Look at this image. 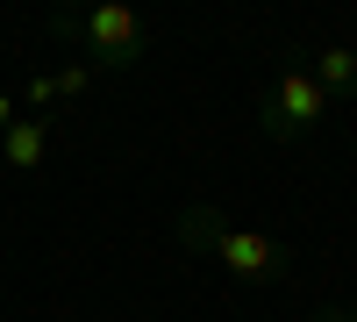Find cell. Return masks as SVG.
I'll return each instance as SVG.
<instances>
[{"mask_svg": "<svg viewBox=\"0 0 357 322\" xmlns=\"http://www.w3.org/2000/svg\"><path fill=\"white\" fill-rule=\"evenodd\" d=\"M50 143H57V115H15V122L0 129V158L15 172H43Z\"/></svg>", "mask_w": 357, "mask_h": 322, "instance_id": "cell-4", "label": "cell"}, {"mask_svg": "<svg viewBox=\"0 0 357 322\" xmlns=\"http://www.w3.org/2000/svg\"><path fill=\"white\" fill-rule=\"evenodd\" d=\"M307 72H314V86H321L329 101H336V94H357V50H350V43L314 50V65H307Z\"/></svg>", "mask_w": 357, "mask_h": 322, "instance_id": "cell-5", "label": "cell"}, {"mask_svg": "<svg viewBox=\"0 0 357 322\" xmlns=\"http://www.w3.org/2000/svg\"><path fill=\"white\" fill-rule=\"evenodd\" d=\"M329 108L336 101L314 86L307 65H286V72L264 79V94H257V129L272 136V143H301V136H314L321 122H329Z\"/></svg>", "mask_w": 357, "mask_h": 322, "instance_id": "cell-3", "label": "cell"}, {"mask_svg": "<svg viewBox=\"0 0 357 322\" xmlns=\"http://www.w3.org/2000/svg\"><path fill=\"white\" fill-rule=\"evenodd\" d=\"M8 122H15V101H8V94H0V129H8Z\"/></svg>", "mask_w": 357, "mask_h": 322, "instance_id": "cell-8", "label": "cell"}, {"mask_svg": "<svg viewBox=\"0 0 357 322\" xmlns=\"http://www.w3.org/2000/svg\"><path fill=\"white\" fill-rule=\"evenodd\" d=\"M321 322H357V308H329V315H321Z\"/></svg>", "mask_w": 357, "mask_h": 322, "instance_id": "cell-7", "label": "cell"}, {"mask_svg": "<svg viewBox=\"0 0 357 322\" xmlns=\"http://www.w3.org/2000/svg\"><path fill=\"white\" fill-rule=\"evenodd\" d=\"M86 79H93V65H65V72H57L50 86H57V94H79V86H86Z\"/></svg>", "mask_w": 357, "mask_h": 322, "instance_id": "cell-6", "label": "cell"}, {"mask_svg": "<svg viewBox=\"0 0 357 322\" xmlns=\"http://www.w3.org/2000/svg\"><path fill=\"white\" fill-rule=\"evenodd\" d=\"M178 244H186V251H207L215 265L243 272V279H286V272H293V251H286L279 237L229 222L222 208H186V215H178Z\"/></svg>", "mask_w": 357, "mask_h": 322, "instance_id": "cell-1", "label": "cell"}, {"mask_svg": "<svg viewBox=\"0 0 357 322\" xmlns=\"http://www.w3.org/2000/svg\"><path fill=\"white\" fill-rule=\"evenodd\" d=\"M50 29H57V36H72V43H86V57H93V65H107V72H129L136 57L151 50L143 15L122 8V0H100V8H57Z\"/></svg>", "mask_w": 357, "mask_h": 322, "instance_id": "cell-2", "label": "cell"}]
</instances>
